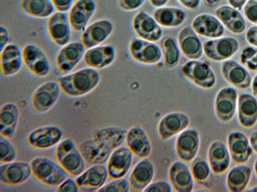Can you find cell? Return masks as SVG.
Returning a JSON list of instances; mask_svg holds the SVG:
<instances>
[{"mask_svg":"<svg viewBox=\"0 0 257 192\" xmlns=\"http://www.w3.org/2000/svg\"><path fill=\"white\" fill-rule=\"evenodd\" d=\"M126 131L117 126L96 130L91 138L78 146L85 163L91 166L107 162L112 152L124 143Z\"/></svg>","mask_w":257,"mask_h":192,"instance_id":"cell-1","label":"cell"},{"mask_svg":"<svg viewBox=\"0 0 257 192\" xmlns=\"http://www.w3.org/2000/svg\"><path fill=\"white\" fill-rule=\"evenodd\" d=\"M98 72L88 68L62 76L58 79L61 92L69 97H79L93 90L100 82Z\"/></svg>","mask_w":257,"mask_h":192,"instance_id":"cell-2","label":"cell"},{"mask_svg":"<svg viewBox=\"0 0 257 192\" xmlns=\"http://www.w3.org/2000/svg\"><path fill=\"white\" fill-rule=\"evenodd\" d=\"M30 164L32 176L44 188H57L69 176L56 162L46 157L34 158Z\"/></svg>","mask_w":257,"mask_h":192,"instance_id":"cell-3","label":"cell"},{"mask_svg":"<svg viewBox=\"0 0 257 192\" xmlns=\"http://www.w3.org/2000/svg\"><path fill=\"white\" fill-rule=\"evenodd\" d=\"M55 161L69 177L77 178L84 171L85 162L72 140L61 141L55 150Z\"/></svg>","mask_w":257,"mask_h":192,"instance_id":"cell-4","label":"cell"},{"mask_svg":"<svg viewBox=\"0 0 257 192\" xmlns=\"http://www.w3.org/2000/svg\"><path fill=\"white\" fill-rule=\"evenodd\" d=\"M181 72L187 80L202 89H211L216 83L213 70L210 64L204 61L189 60L182 66Z\"/></svg>","mask_w":257,"mask_h":192,"instance_id":"cell-5","label":"cell"},{"mask_svg":"<svg viewBox=\"0 0 257 192\" xmlns=\"http://www.w3.org/2000/svg\"><path fill=\"white\" fill-rule=\"evenodd\" d=\"M61 92L58 82L49 81L42 84L32 94L29 102V109L35 114L46 112L58 101Z\"/></svg>","mask_w":257,"mask_h":192,"instance_id":"cell-6","label":"cell"},{"mask_svg":"<svg viewBox=\"0 0 257 192\" xmlns=\"http://www.w3.org/2000/svg\"><path fill=\"white\" fill-rule=\"evenodd\" d=\"M128 50L135 61L143 64H154L163 58L162 51L159 45L138 37L131 40Z\"/></svg>","mask_w":257,"mask_h":192,"instance_id":"cell-7","label":"cell"},{"mask_svg":"<svg viewBox=\"0 0 257 192\" xmlns=\"http://www.w3.org/2000/svg\"><path fill=\"white\" fill-rule=\"evenodd\" d=\"M200 145L198 131L188 128L177 136L174 145L175 155L178 160L190 163L197 157Z\"/></svg>","mask_w":257,"mask_h":192,"instance_id":"cell-8","label":"cell"},{"mask_svg":"<svg viewBox=\"0 0 257 192\" xmlns=\"http://www.w3.org/2000/svg\"><path fill=\"white\" fill-rule=\"evenodd\" d=\"M190 118L181 112H172L165 114L159 121L157 132L159 138L167 141L189 128Z\"/></svg>","mask_w":257,"mask_h":192,"instance_id":"cell-9","label":"cell"},{"mask_svg":"<svg viewBox=\"0 0 257 192\" xmlns=\"http://www.w3.org/2000/svg\"><path fill=\"white\" fill-rule=\"evenodd\" d=\"M23 65L31 74L39 78L46 76L50 73L51 66L44 51L38 46L28 44L22 50Z\"/></svg>","mask_w":257,"mask_h":192,"instance_id":"cell-10","label":"cell"},{"mask_svg":"<svg viewBox=\"0 0 257 192\" xmlns=\"http://www.w3.org/2000/svg\"><path fill=\"white\" fill-rule=\"evenodd\" d=\"M239 48V42L234 38L220 37L206 41L203 44V52L210 60L221 62L231 58Z\"/></svg>","mask_w":257,"mask_h":192,"instance_id":"cell-11","label":"cell"},{"mask_svg":"<svg viewBox=\"0 0 257 192\" xmlns=\"http://www.w3.org/2000/svg\"><path fill=\"white\" fill-rule=\"evenodd\" d=\"M124 143L134 158L139 160L148 158L152 151L151 141L148 134L138 124L132 126L126 131Z\"/></svg>","mask_w":257,"mask_h":192,"instance_id":"cell-12","label":"cell"},{"mask_svg":"<svg viewBox=\"0 0 257 192\" xmlns=\"http://www.w3.org/2000/svg\"><path fill=\"white\" fill-rule=\"evenodd\" d=\"M60 128L55 126H46L32 130L26 138V143L31 148L35 150L49 149L60 142L62 138Z\"/></svg>","mask_w":257,"mask_h":192,"instance_id":"cell-13","label":"cell"},{"mask_svg":"<svg viewBox=\"0 0 257 192\" xmlns=\"http://www.w3.org/2000/svg\"><path fill=\"white\" fill-rule=\"evenodd\" d=\"M237 92L232 87H224L218 92L214 108L215 116L220 122L226 123L232 119L237 109Z\"/></svg>","mask_w":257,"mask_h":192,"instance_id":"cell-14","label":"cell"},{"mask_svg":"<svg viewBox=\"0 0 257 192\" xmlns=\"http://www.w3.org/2000/svg\"><path fill=\"white\" fill-rule=\"evenodd\" d=\"M132 28L138 38L146 40L155 42L162 38L161 26L153 16L143 10L139 12L133 17Z\"/></svg>","mask_w":257,"mask_h":192,"instance_id":"cell-15","label":"cell"},{"mask_svg":"<svg viewBox=\"0 0 257 192\" xmlns=\"http://www.w3.org/2000/svg\"><path fill=\"white\" fill-rule=\"evenodd\" d=\"M32 176L30 163L15 162L0 166V184L5 187H13L26 182Z\"/></svg>","mask_w":257,"mask_h":192,"instance_id":"cell-16","label":"cell"},{"mask_svg":"<svg viewBox=\"0 0 257 192\" xmlns=\"http://www.w3.org/2000/svg\"><path fill=\"white\" fill-rule=\"evenodd\" d=\"M46 27L49 37L56 45L64 46L70 41L71 28L65 12L53 13L48 17Z\"/></svg>","mask_w":257,"mask_h":192,"instance_id":"cell-17","label":"cell"},{"mask_svg":"<svg viewBox=\"0 0 257 192\" xmlns=\"http://www.w3.org/2000/svg\"><path fill=\"white\" fill-rule=\"evenodd\" d=\"M134 156L125 146H120L115 150L109 156L106 164L108 178L110 180L123 178L130 171Z\"/></svg>","mask_w":257,"mask_h":192,"instance_id":"cell-18","label":"cell"},{"mask_svg":"<svg viewBox=\"0 0 257 192\" xmlns=\"http://www.w3.org/2000/svg\"><path fill=\"white\" fill-rule=\"evenodd\" d=\"M168 178L173 192H191L194 188V180L187 163L178 160L173 162L168 170Z\"/></svg>","mask_w":257,"mask_h":192,"instance_id":"cell-19","label":"cell"},{"mask_svg":"<svg viewBox=\"0 0 257 192\" xmlns=\"http://www.w3.org/2000/svg\"><path fill=\"white\" fill-rule=\"evenodd\" d=\"M155 168L149 158L140 160L132 168L128 178L130 191L144 192L153 182Z\"/></svg>","mask_w":257,"mask_h":192,"instance_id":"cell-20","label":"cell"},{"mask_svg":"<svg viewBox=\"0 0 257 192\" xmlns=\"http://www.w3.org/2000/svg\"><path fill=\"white\" fill-rule=\"evenodd\" d=\"M96 10L94 0H77L68 12V18L71 29L81 32L94 15Z\"/></svg>","mask_w":257,"mask_h":192,"instance_id":"cell-21","label":"cell"},{"mask_svg":"<svg viewBox=\"0 0 257 192\" xmlns=\"http://www.w3.org/2000/svg\"><path fill=\"white\" fill-rule=\"evenodd\" d=\"M114 29L113 23L107 19L96 20L85 28L81 42L86 48L96 46L107 40Z\"/></svg>","mask_w":257,"mask_h":192,"instance_id":"cell-22","label":"cell"},{"mask_svg":"<svg viewBox=\"0 0 257 192\" xmlns=\"http://www.w3.org/2000/svg\"><path fill=\"white\" fill-rule=\"evenodd\" d=\"M85 47L80 42H72L65 45L57 53L55 64L62 74L71 72L83 58Z\"/></svg>","mask_w":257,"mask_h":192,"instance_id":"cell-23","label":"cell"},{"mask_svg":"<svg viewBox=\"0 0 257 192\" xmlns=\"http://www.w3.org/2000/svg\"><path fill=\"white\" fill-rule=\"evenodd\" d=\"M177 42L182 54L189 60H199L203 54V44L191 26L183 27L179 32Z\"/></svg>","mask_w":257,"mask_h":192,"instance_id":"cell-24","label":"cell"},{"mask_svg":"<svg viewBox=\"0 0 257 192\" xmlns=\"http://www.w3.org/2000/svg\"><path fill=\"white\" fill-rule=\"evenodd\" d=\"M221 72L226 82L238 89H247L251 84L252 78L249 72L243 66L234 60H224L221 66Z\"/></svg>","mask_w":257,"mask_h":192,"instance_id":"cell-25","label":"cell"},{"mask_svg":"<svg viewBox=\"0 0 257 192\" xmlns=\"http://www.w3.org/2000/svg\"><path fill=\"white\" fill-rule=\"evenodd\" d=\"M76 178V182L80 190L85 192L98 191L108 178L106 166L104 164L91 166Z\"/></svg>","mask_w":257,"mask_h":192,"instance_id":"cell-26","label":"cell"},{"mask_svg":"<svg viewBox=\"0 0 257 192\" xmlns=\"http://www.w3.org/2000/svg\"><path fill=\"white\" fill-rule=\"evenodd\" d=\"M191 26L199 36L211 39L221 37L224 34V26L216 16L201 14L192 20Z\"/></svg>","mask_w":257,"mask_h":192,"instance_id":"cell-27","label":"cell"},{"mask_svg":"<svg viewBox=\"0 0 257 192\" xmlns=\"http://www.w3.org/2000/svg\"><path fill=\"white\" fill-rule=\"evenodd\" d=\"M227 146L231 159L237 164L246 163L252 154L249 140L241 132H230L227 138Z\"/></svg>","mask_w":257,"mask_h":192,"instance_id":"cell-28","label":"cell"},{"mask_svg":"<svg viewBox=\"0 0 257 192\" xmlns=\"http://www.w3.org/2000/svg\"><path fill=\"white\" fill-rule=\"evenodd\" d=\"M116 58V50L110 44L96 46L85 52L82 60L88 68L95 70L105 68L111 64Z\"/></svg>","mask_w":257,"mask_h":192,"instance_id":"cell-29","label":"cell"},{"mask_svg":"<svg viewBox=\"0 0 257 192\" xmlns=\"http://www.w3.org/2000/svg\"><path fill=\"white\" fill-rule=\"evenodd\" d=\"M230 159L228 147L224 143L216 140L210 144L207 152V162L213 173L220 174L226 171Z\"/></svg>","mask_w":257,"mask_h":192,"instance_id":"cell-30","label":"cell"},{"mask_svg":"<svg viewBox=\"0 0 257 192\" xmlns=\"http://www.w3.org/2000/svg\"><path fill=\"white\" fill-rule=\"evenodd\" d=\"M237 117L240 124L251 128L257 122V99L247 93L239 95L237 105Z\"/></svg>","mask_w":257,"mask_h":192,"instance_id":"cell-31","label":"cell"},{"mask_svg":"<svg viewBox=\"0 0 257 192\" xmlns=\"http://www.w3.org/2000/svg\"><path fill=\"white\" fill-rule=\"evenodd\" d=\"M23 63L22 51L16 44H8L1 50V71L6 76L18 73Z\"/></svg>","mask_w":257,"mask_h":192,"instance_id":"cell-32","label":"cell"},{"mask_svg":"<svg viewBox=\"0 0 257 192\" xmlns=\"http://www.w3.org/2000/svg\"><path fill=\"white\" fill-rule=\"evenodd\" d=\"M215 16L231 32L240 34L246 28L244 18L239 11L229 6H222L215 11Z\"/></svg>","mask_w":257,"mask_h":192,"instance_id":"cell-33","label":"cell"},{"mask_svg":"<svg viewBox=\"0 0 257 192\" xmlns=\"http://www.w3.org/2000/svg\"><path fill=\"white\" fill-rule=\"evenodd\" d=\"M20 110L14 103L3 104L0 110V136L11 139L15 135L18 125Z\"/></svg>","mask_w":257,"mask_h":192,"instance_id":"cell-34","label":"cell"},{"mask_svg":"<svg viewBox=\"0 0 257 192\" xmlns=\"http://www.w3.org/2000/svg\"><path fill=\"white\" fill-rule=\"evenodd\" d=\"M153 16L161 27L173 28L182 25L186 20L187 14L185 10L179 8L164 6L157 8Z\"/></svg>","mask_w":257,"mask_h":192,"instance_id":"cell-35","label":"cell"},{"mask_svg":"<svg viewBox=\"0 0 257 192\" xmlns=\"http://www.w3.org/2000/svg\"><path fill=\"white\" fill-rule=\"evenodd\" d=\"M251 176V168L244 164L232 168L227 174L226 185L230 192H242L247 186Z\"/></svg>","mask_w":257,"mask_h":192,"instance_id":"cell-36","label":"cell"},{"mask_svg":"<svg viewBox=\"0 0 257 192\" xmlns=\"http://www.w3.org/2000/svg\"><path fill=\"white\" fill-rule=\"evenodd\" d=\"M19 8L25 14L39 18L49 17L55 10L51 0H20Z\"/></svg>","mask_w":257,"mask_h":192,"instance_id":"cell-37","label":"cell"},{"mask_svg":"<svg viewBox=\"0 0 257 192\" xmlns=\"http://www.w3.org/2000/svg\"><path fill=\"white\" fill-rule=\"evenodd\" d=\"M160 47L165 68L168 69L175 68L180 59L181 51L177 40L172 36H166L161 38Z\"/></svg>","mask_w":257,"mask_h":192,"instance_id":"cell-38","label":"cell"},{"mask_svg":"<svg viewBox=\"0 0 257 192\" xmlns=\"http://www.w3.org/2000/svg\"><path fill=\"white\" fill-rule=\"evenodd\" d=\"M190 168L195 182L202 186L207 183L212 172L207 161L196 157L191 162Z\"/></svg>","mask_w":257,"mask_h":192,"instance_id":"cell-39","label":"cell"},{"mask_svg":"<svg viewBox=\"0 0 257 192\" xmlns=\"http://www.w3.org/2000/svg\"><path fill=\"white\" fill-rule=\"evenodd\" d=\"M16 156V150L10 139L0 136V164L12 162Z\"/></svg>","mask_w":257,"mask_h":192,"instance_id":"cell-40","label":"cell"},{"mask_svg":"<svg viewBox=\"0 0 257 192\" xmlns=\"http://www.w3.org/2000/svg\"><path fill=\"white\" fill-rule=\"evenodd\" d=\"M240 62L250 71L257 72V48L247 46L244 48L240 54Z\"/></svg>","mask_w":257,"mask_h":192,"instance_id":"cell-41","label":"cell"},{"mask_svg":"<svg viewBox=\"0 0 257 192\" xmlns=\"http://www.w3.org/2000/svg\"><path fill=\"white\" fill-rule=\"evenodd\" d=\"M130 191L128 180L124 178L111 180L108 184H104L98 192H127Z\"/></svg>","mask_w":257,"mask_h":192,"instance_id":"cell-42","label":"cell"},{"mask_svg":"<svg viewBox=\"0 0 257 192\" xmlns=\"http://www.w3.org/2000/svg\"><path fill=\"white\" fill-rule=\"evenodd\" d=\"M243 10L246 19L251 23L257 24V0H248Z\"/></svg>","mask_w":257,"mask_h":192,"instance_id":"cell-43","label":"cell"},{"mask_svg":"<svg viewBox=\"0 0 257 192\" xmlns=\"http://www.w3.org/2000/svg\"><path fill=\"white\" fill-rule=\"evenodd\" d=\"M146 0H117V6L124 12H132L140 8Z\"/></svg>","mask_w":257,"mask_h":192,"instance_id":"cell-44","label":"cell"},{"mask_svg":"<svg viewBox=\"0 0 257 192\" xmlns=\"http://www.w3.org/2000/svg\"><path fill=\"white\" fill-rule=\"evenodd\" d=\"M144 192H171L173 191L169 181L157 180L152 182Z\"/></svg>","mask_w":257,"mask_h":192,"instance_id":"cell-45","label":"cell"},{"mask_svg":"<svg viewBox=\"0 0 257 192\" xmlns=\"http://www.w3.org/2000/svg\"><path fill=\"white\" fill-rule=\"evenodd\" d=\"M79 189L76 180L70 177L69 178H67L57 188L56 191L58 192H77L79 191Z\"/></svg>","mask_w":257,"mask_h":192,"instance_id":"cell-46","label":"cell"},{"mask_svg":"<svg viewBox=\"0 0 257 192\" xmlns=\"http://www.w3.org/2000/svg\"><path fill=\"white\" fill-rule=\"evenodd\" d=\"M55 9L57 12H67L69 11L72 4L74 0H51Z\"/></svg>","mask_w":257,"mask_h":192,"instance_id":"cell-47","label":"cell"},{"mask_svg":"<svg viewBox=\"0 0 257 192\" xmlns=\"http://www.w3.org/2000/svg\"><path fill=\"white\" fill-rule=\"evenodd\" d=\"M245 39L250 45L257 48V26H251L247 30Z\"/></svg>","mask_w":257,"mask_h":192,"instance_id":"cell-48","label":"cell"},{"mask_svg":"<svg viewBox=\"0 0 257 192\" xmlns=\"http://www.w3.org/2000/svg\"><path fill=\"white\" fill-rule=\"evenodd\" d=\"M184 8L190 10L197 9L200 6L201 0H177Z\"/></svg>","mask_w":257,"mask_h":192,"instance_id":"cell-49","label":"cell"},{"mask_svg":"<svg viewBox=\"0 0 257 192\" xmlns=\"http://www.w3.org/2000/svg\"><path fill=\"white\" fill-rule=\"evenodd\" d=\"M1 50H2L8 44L9 34L7 28L4 26H0Z\"/></svg>","mask_w":257,"mask_h":192,"instance_id":"cell-50","label":"cell"},{"mask_svg":"<svg viewBox=\"0 0 257 192\" xmlns=\"http://www.w3.org/2000/svg\"><path fill=\"white\" fill-rule=\"evenodd\" d=\"M248 0H227L231 6L240 11Z\"/></svg>","mask_w":257,"mask_h":192,"instance_id":"cell-51","label":"cell"},{"mask_svg":"<svg viewBox=\"0 0 257 192\" xmlns=\"http://www.w3.org/2000/svg\"><path fill=\"white\" fill-rule=\"evenodd\" d=\"M249 140L253 151L257 154V130L251 134Z\"/></svg>","mask_w":257,"mask_h":192,"instance_id":"cell-52","label":"cell"},{"mask_svg":"<svg viewBox=\"0 0 257 192\" xmlns=\"http://www.w3.org/2000/svg\"><path fill=\"white\" fill-rule=\"evenodd\" d=\"M169 0H149L151 4L155 8H158L165 6Z\"/></svg>","mask_w":257,"mask_h":192,"instance_id":"cell-53","label":"cell"},{"mask_svg":"<svg viewBox=\"0 0 257 192\" xmlns=\"http://www.w3.org/2000/svg\"><path fill=\"white\" fill-rule=\"evenodd\" d=\"M221 0H203L204 4L209 8H213L217 6Z\"/></svg>","mask_w":257,"mask_h":192,"instance_id":"cell-54","label":"cell"},{"mask_svg":"<svg viewBox=\"0 0 257 192\" xmlns=\"http://www.w3.org/2000/svg\"><path fill=\"white\" fill-rule=\"evenodd\" d=\"M251 90L253 95L257 96V74L254 77L251 82Z\"/></svg>","mask_w":257,"mask_h":192,"instance_id":"cell-55","label":"cell"},{"mask_svg":"<svg viewBox=\"0 0 257 192\" xmlns=\"http://www.w3.org/2000/svg\"><path fill=\"white\" fill-rule=\"evenodd\" d=\"M254 170L256 176H257V158H256L254 164Z\"/></svg>","mask_w":257,"mask_h":192,"instance_id":"cell-56","label":"cell"},{"mask_svg":"<svg viewBox=\"0 0 257 192\" xmlns=\"http://www.w3.org/2000/svg\"><path fill=\"white\" fill-rule=\"evenodd\" d=\"M248 191H249V192H257V186L251 188Z\"/></svg>","mask_w":257,"mask_h":192,"instance_id":"cell-57","label":"cell"}]
</instances>
